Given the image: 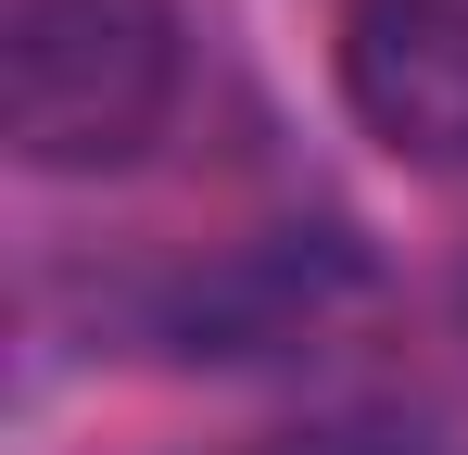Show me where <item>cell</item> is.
<instances>
[{
	"label": "cell",
	"mask_w": 468,
	"mask_h": 455,
	"mask_svg": "<svg viewBox=\"0 0 468 455\" xmlns=\"http://www.w3.org/2000/svg\"><path fill=\"white\" fill-rule=\"evenodd\" d=\"M190 13L177 0H13L0 127L26 177H127L177 127Z\"/></svg>",
	"instance_id": "6da1fadb"
},
{
	"label": "cell",
	"mask_w": 468,
	"mask_h": 455,
	"mask_svg": "<svg viewBox=\"0 0 468 455\" xmlns=\"http://www.w3.org/2000/svg\"><path fill=\"white\" fill-rule=\"evenodd\" d=\"M329 76H342V114L392 164L468 177V0H342Z\"/></svg>",
	"instance_id": "7a4b0ae2"
},
{
	"label": "cell",
	"mask_w": 468,
	"mask_h": 455,
	"mask_svg": "<svg viewBox=\"0 0 468 455\" xmlns=\"http://www.w3.org/2000/svg\"><path fill=\"white\" fill-rule=\"evenodd\" d=\"M292 455H405V443H380V430H329V443H292Z\"/></svg>",
	"instance_id": "3957f363"
}]
</instances>
